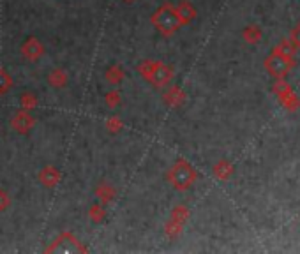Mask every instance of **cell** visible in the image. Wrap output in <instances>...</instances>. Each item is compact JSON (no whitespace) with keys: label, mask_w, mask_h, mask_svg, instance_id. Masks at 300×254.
Wrapping results in <instances>:
<instances>
[{"label":"cell","mask_w":300,"mask_h":254,"mask_svg":"<svg viewBox=\"0 0 300 254\" xmlns=\"http://www.w3.org/2000/svg\"><path fill=\"white\" fill-rule=\"evenodd\" d=\"M156 25L163 32H171L177 28L178 25V16L171 7H163L159 9V13L156 14Z\"/></svg>","instance_id":"2"},{"label":"cell","mask_w":300,"mask_h":254,"mask_svg":"<svg viewBox=\"0 0 300 254\" xmlns=\"http://www.w3.org/2000/svg\"><path fill=\"white\" fill-rule=\"evenodd\" d=\"M291 66H293V62H291L290 59H284V57L277 55V53H272V55H270L269 59L265 60L267 71H269V73L272 74V76H276V78L286 76V74L290 73Z\"/></svg>","instance_id":"1"},{"label":"cell","mask_w":300,"mask_h":254,"mask_svg":"<svg viewBox=\"0 0 300 254\" xmlns=\"http://www.w3.org/2000/svg\"><path fill=\"white\" fill-rule=\"evenodd\" d=\"M274 90H276V94H284V92H288V90H291L290 87H288V83L286 81H283V80H277V83H276V87H274Z\"/></svg>","instance_id":"7"},{"label":"cell","mask_w":300,"mask_h":254,"mask_svg":"<svg viewBox=\"0 0 300 254\" xmlns=\"http://www.w3.org/2000/svg\"><path fill=\"white\" fill-rule=\"evenodd\" d=\"M291 42L295 44V48H300V25L293 28V32H291Z\"/></svg>","instance_id":"8"},{"label":"cell","mask_w":300,"mask_h":254,"mask_svg":"<svg viewBox=\"0 0 300 254\" xmlns=\"http://www.w3.org/2000/svg\"><path fill=\"white\" fill-rule=\"evenodd\" d=\"M171 178H173V184L177 187H187L192 182V178H194V171L187 164H178L173 170V173H171Z\"/></svg>","instance_id":"3"},{"label":"cell","mask_w":300,"mask_h":254,"mask_svg":"<svg viewBox=\"0 0 300 254\" xmlns=\"http://www.w3.org/2000/svg\"><path fill=\"white\" fill-rule=\"evenodd\" d=\"M295 52H297V48H295V44L291 41H281L279 44L276 46V49H274V53H277V55L284 57V59H293L295 57Z\"/></svg>","instance_id":"4"},{"label":"cell","mask_w":300,"mask_h":254,"mask_svg":"<svg viewBox=\"0 0 300 254\" xmlns=\"http://www.w3.org/2000/svg\"><path fill=\"white\" fill-rule=\"evenodd\" d=\"M260 28H256V27H251V28H247L245 30V39H247L249 42H255V41H258L260 39Z\"/></svg>","instance_id":"6"},{"label":"cell","mask_w":300,"mask_h":254,"mask_svg":"<svg viewBox=\"0 0 300 254\" xmlns=\"http://www.w3.org/2000/svg\"><path fill=\"white\" fill-rule=\"evenodd\" d=\"M281 99H283V105H286L290 110H295L298 106L297 97H295L293 92H291V90H288V92H284V94H281Z\"/></svg>","instance_id":"5"}]
</instances>
